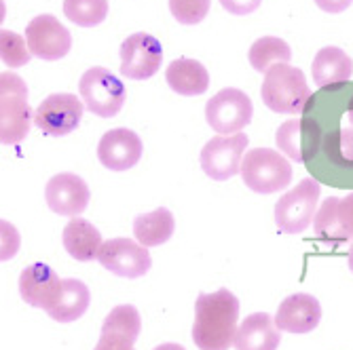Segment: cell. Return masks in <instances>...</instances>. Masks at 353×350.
I'll return each instance as SVG.
<instances>
[{
  "mask_svg": "<svg viewBox=\"0 0 353 350\" xmlns=\"http://www.w3.org/2000/svg\"><path fill=\"white\" fill-rule=\"evenodd\" d=\"M220 5L231 15H250L263 5V0H220Z\"/></svg>",
  "mask_w": 353,
  "mask_h": 350,
  "instance_id": "32",
  "label": "cell"
},
{
  "mask_svg": "<svg viewBox=\"0 0 353 350\" xmlns=\"http://www.w3.org/2000/svg\"><path fill=\"white\" fill-rule=\"evenodd\" d=\"M17 243H19V237H17L15 228L9 224V221H3V260H9L17 251Z\"/></svg>",
  "mask_w": 353,
  "mask_h": 350,
  "instance_id": "33",
  "label": "cell"
},
{
  "mask_svg": "<svg viewBox=\"0 0 353 350\" xmlns=\"http://www.w3.org/2000/svg\"><path fill=\"white\" fill-rule=\"evenodd\" d=\"M345 112H347L349 124L353 127V89H351V93L347 95V100H345Z\"/></svg>",
  "mask_w": 353,
  "mask_h": 350,
  "instance_id": "36",
  "label": "cell"
},
{
  "mask_svg": "<svg viewBox=\"0 0 353 350\" xmlns=\"http://www.w3.org/2000/svg\"><path fill=\"white\" fill-rule=\"evenodd\" d=\"M248 59H250V66L256 72L267 74L273 66H277V63L290 61L292 59V49L285 41H281L277 36H263L250 47Z\"/></svg>",
  "mask_w": 353,
  "mask_h": 350,
  "instance_id": "25",
  "label": "cell"
},
{
  "mask_svg": "<svg viewBox=\"0 0 353 350\" xmlns=\"http://www.w3.org/2000/svg\"><path fill=\"white\" fill-rule=\"evenodd\" d=\"M93 350H136L134 344L125 342V340H117V338H108V336H100V342Z\"/></svg>",
  "mask_w": 353,
  "mask_h": 350,
  "instance_id": "34",
  "label": "cell"
},
{
  "mask_svg": "<svg viewBox=\"0 0 353 350\" xmlns=\"http://www.w3.org/2000/svg\"><path fill=\"white\" fill-rule=\"evenodd\" d=\"M281 329L267 312H254L241 321L235 333V350H277Z\"/></svg>",
  "mask_w": 353,
  "mask_h": 350,
  "instance_id": "19",
  "label": "cell"
},
{
  "mask_svg": "<svg viewBox=\"0 0 353 350\" xmlns=\"http://www.w3.org/2000/svg\"><path fill=\"white\" fill-rule=\"evenodd\" d=\"M239 300L229 289L201 294L195 302L192 340L199 350H229L235 342Z\"/></svg>",
  "mask_w": 353,
  "mask_h": 350,
  "instance_id": "1",
  "label": "cell"
},
{
  "mask_svg": "<svg viewBox=\"0 0 353 350\" xmlns=\"http://www.w3.org/2000/svg\"><path fill=\"white\" fill-rule=\"evenodd\" d=\"M89 302H91V294L83 281L63 278L59 296L53 302V306L47 310V314L57 323H72L87 312Z\"/></svg>",
  "mask_w": 353,
  "mask_h": 350,
  "instance_id": "23",
  "label": "cell"
},
{
  "mask_svg": "<svg viewBox=\"0 0 353 350\" xmlns=\"http://www.w3.org/2000/svg\"><path fill=\"white\" fill-rule=\"evenodd\" d=\"M263 102L277 114H303L311 102L307 76L290 63H277L263 80Z\"/></svg>",
  "mask_w": 353,
  "mask_h": 350,
  "instance_id": "2",
  "label": "cell"
},
{
  "mask_svg": "<svg viewBox=\"0 0 353 350\" xmlns=\"http://www.w3.org/2000/svg\"><path fill=\"white\" fill-rule=\"evenodd\" d=\"M339 217H341V226L347 237V241H353V193H349L339 207Z\"/></svg>",
  "mask_w": 353,
  "mask_h": 350,
  "instance_id": "31",
  "label": "cell"
},
{
  "mask_svg": "<svg viewBox=\"0 0 353 350\" xmlns=\"http://www.w3.org/2000/svg\"><path fill=\"white\" fill-rule=\"evenodd\" d=\"M339 207H341V199L328 197L322 205L317 207L315 217H313V230H315V234L322 241L330 243V245L347 241V237L343 232V226H341Z\"/></svg>",
  "mask_w": 353,
  "mask_h": 350,
  "instance_id": "27",
  "label": "cell"
},
{
  "mask_svg": "<svg viewBox=\"0 0 353 350\" xmlns=\"http://www.w3.org/2000/svg\"><path fill=\"white\" fill-rule=\"evenodd\" d=\"M248 135H216L201 150V169L216 182H227L241 171L243 152L248 148Z\"/></svg>",
  "mask_w": 353,
  "mask_h": 350,
  "instance_id": "9",
  "label": "cell"
},
{
  "mask_svg": "<svg viewBox=\"0 0 353 350\" xmlns=\"http://www.w3.org/2000/svg\"><path fill=\"white\" fill-rule=\"evenodd\" d=\"M254 114L252 100L241 89L229 87L218 91L205 106V120L218 135L241 133Z\"/></svg>",
  "mask_w": 353,
  "mask_h": 350,
  "instance_id": "8",
  "label": "cell"
},
{
  "mask_svg": "<svg viewBox=\"0 0 353 350\" xmlns=\"http://www.w3.org/2000/svg\"><path fill=\"white\" fill-rule=\"evenodd\" d=\"M0 55H3V63L9 68H21L32 59L28 41L11 30L0 32Z\"/></svg>",
  "mask_w": 353,
  "mask_h": 350,
  "instance_id": "29",
  "label": "cell"
},
{
  "mask_svg": "<svg viewBox=\"0 0 353 350\" xmlns=\"http://www.w3.org/2000/svg\"><path fill=\"white\" fill-rule=\"evenodd\" d=\"M353 0H315V5L326 13H343L351 7Z\"/></svg>",
  "mask_w": 353,
  "mask_h": 350,
  "instance_id": "35",
  "label": "cell"
},
{
  "mask_svg": "<svg viewBox=\"0 0 353 350\" xmlns=\"http://www.w3.org/2000/svg\"><path fill=\"white\" fill-rule=\"evenodd\" d=\"M212 7V0H170V11L182 25L201 23Z\"/></svg>",
  "mask_w": 353,
  "mask_h": 350,
  "instance_id": "30",
  "label": "cell"
},
{
  "mask_svg": "<svg viewBox=\"0 0 353 350\" xmlns=\"http://www.w3.org/2000/svg\"><path fill=\"white\" fill-rule=\"evenodd\" d=\"M163 66V47L146 32H136L121 45V74L132 80H148Z\"/></svg>",
  "mask_w": 353,
  "mask_h": 350,
  "instance_id": "10",
  "label": "cell"
},
{
  "mask_svg": "<svg viewBox=\"0 0 353 350\" xmlns=\"http://www.w3.org/2000/svg\"><path fill=\"white\" fill-rule=\"evenodd\" d=\"M63 15L79 28H95L108 17V0H63Z\"/></svg>",
  "mask_w": 353,
  "mask_h": 350,
  "instance_id": "28",
  "label": "cell"
},
{
  "mask_svg": "<svg viewBox=\"0 0 353 350\" xmlns=\"http://www.w3.org/2000/svg\"><path fill=\"white\" fill-rule=\"evenodd\" d=\"M319 184L313 177H305L299 182L296 188L290 193H285L277 205H275V224L281 232L285 234H301L305 232L317 211V201H319Z\"/></svg>",
  "mask_w": 353,
  "mask_h": 350,
  "instance_id": "6",
  "label": "cell"
},
{
  "mask_svg": "<svg viewBox=\"0 0 353 350\" xmlns=\"http://www.w3.org/2000/svg\"><path fill=\"white\" fill-rule=\"evenodd\" d=\"M277 148L290 158L292 163H311L322 144V124L313 116L292 118L279 124L275 133Z\"/></svg>",
  "mask_w": 353,
  "mask_h": 350,
  "instance_id": "11",
  "label": "cell"
},
{
  "mask_svg": "<svg viewBox=\"0 0 353 350\" xmlns=\"http://www.w3.org/2000/svg\"><path fill=\"white\" fill-rule=\"evenodd\" d=\"M154 350H184V348H182L180 344H172V342H170V344H161V346H157Z\"/></svg>",
  "mask_w": 353,
  "mask_h": 350,
  "instance_id": "37",
  "label": "cell"
},
{
  "mask_svg": "<svg viewBox=\"0 0 353 350\" xmlns=\"http://www.w3.org/2000/svg\"><path fill=\"white\" fill-rule=\"evenodd\" d=\"M26 41L32 57L45 61H57L72 49V36L68 28L53 15H39L26 28Z\"/></svg>",
  "mask_w": 353,
  "mask_h": 350,
  "instance_id": "13",
  "label": "cell"
},
{
  "mask_svg": "<svg viewBox=\"0 0 353 350\" xmlns=\"http://www.w3.org/2000/svg\"><path fill=\"white\" fill-rule=\"evenodd\" d=\"M290 158L271 148H254L243 156L241 177L243 184L259 195L281 193L292 182Z\"/></svg>",
  "mask_w": 353,
  "mask_h": 350,
  "instance_id": "3",
  "label": "cell"
},
{
  "mask_svg": "<svg viewBox=\"0 0 353 350\" xmlns=\"http://www.w3.org/2000/svg\"><path fill=\"white\" fill-rule=\"evenodd\" d=\"M85 104L72 93H53L37 108L34 124L51 138L72 133L81 124Z\"/></svg>",
  "mask_w": 353,
  "mask_h": 350,
  "instance_id": "12",
  "label": "cell"
},
{
  "mask_svg": "<svg viewBox=\"0 0 353 350\" xmlns=\"http://www.w3.org/2000/svg\"><path fill=\"white\" fill-rule=\"evenodd\" d=\"M319 319H322V306L317 298L309 294H294L285 298L275 314L277 327L288 333H309L319 325Z\"/></svg>",
  "mask_w": 353,
  "mask_h": 350,
  "instance_id": "18",
  "label": "cell"
},
{
  "mask_svg": "<svg viewBox=\"0 0 353 350\" xmlns=\"http://www.w3.org/2000/svg\"><path fill=\"white\" fill-rule=\"evenodd\" d=\"M347 260H349V268H351V272H353V243H351V247H349V253H347Z\"/></svg>",
  "mask_w": 353,
  "mask_h": 350,
  "instance_id": "38",
  "label": "cell"
},
{
  "mask_svg": "<svg viewBox=\"0 0 353 350\" xmlns=\"http://www.w3.org/2000/svg\"><path fill=\"white\" fill-rule=\"evenodd\" d=\"M144 152L142 140L132 129H112L98 144L100 163L110 171H127L140 163Z\"/></svg>",
  "mask_w": 353,
  "mask_h": 350,
  "instance_id": "16",
  "label": "cell"
},
{
  "mask_svg": "<svg viewBox=\"0 0 353 350\" xmlns=\"http://www.w3.org/2000/svg\"><path fill=\"white\" fill-rule=\"evenodd\" d=\"M165 80L174 93L184 95V98H197V95H203L210 87L208 68L201 61L190 57L174 59L165 70Z\"/></svg>",
  "mask_w": 353,
  "mask_h": 350,
  "instance_id": "20",
  "label": "cell"
},
{
  "mask_svg": "<svg viewBox=\"0 0 353 350\" xmlns=\"http://www.w3.org/2000/svg\"><path fill=\"white\" fill-rule=\"evenodd\" d=\"M140 329H142L140 312L132 304H121L114 310H110V314L106 316V321L102 325V336L136 344Z\"/></svg>",
  "mask_w": 353,
  "mask_h": 350,
  "instance_id": "26",
  "label": "cell"
},
{
  "mask_svg": "<svg viewBox=\"0 0 353 350\" xmlns=\"http://www.w3.org/2000/svg\"><path fill=\"white\" fill-rule=\"evenodd\" d=\"M98 262L117 276L138 278L150 270V253L144 245L132 239H110L102 243Z\"/></svg>",
  "mask_w": 353,
  "mask_h": 350,
  "instance_id": "14",
  "label": "cell"
},
{
  "mask_svg": "<svg viewBox=\"0 0 353 350\" xmlns=\"http://www.w3.org/2000/svg\"><path fill=\"white\" fill-rule=\"evenodd\" d=\"M176 221L170 209L159 207L150 213H142L134 219V234L144 247H159L172 239Z\"/></svg>",
  "mask_w": 353,
  "mask_h": 350,
  "instance_id": "24",
  "label": "cell"
},
{
  "mask_svg": "<svg viewBox=\"0 0 353 350\" xmlns=\"http://www.w3.org/2000/svg\"><path fill=\"white\" fill-rule=\"evenodd\" d=\"M79 93L85 108L102 118L117 116L127 100V89L123 80L102 66L89 68L81 76Z\"/></svg>",
  "mask_w": 353,
  "mask_h": 350,
  "instance_id": "5",
  "label": "cell"
},
{
  "mask_svg": "<svg viewBox=\"0 0 353 350\" xmlns=\"http://www.w3.org/2000/svg\"><path fill=\"white\" fill-rule=\"evenodd\" d=\"M307 167L315 171L319 179H324L326 171H334L339 177H349L353 173V127H339V122L336 127L322 124L319 152Z\"/></svg>",
  "mask_w": 353,
  "mask_h": 350,
  "instance_id": "7",
  "label": "cell"
},
{
  "mask_svg": "<svg viewBox=\"0 0 353 350\" xmlns=\"http://www.w3.org/2000/svg\"><path fill=\"white\" fill-rule=\"evenodd\" d=\"M61 239L66 251L79 262L98 260V253L104 243L100 230L83 217H72L66 224V228H63Z\"/></svg>",
  "mask_w": 353,
  "mask_h": 350,
  "instance_id": "22",
  "label": "cell"
},
{
  "mask_svg": "<svg viewBox=\"0 0 353 350\" xmlns=\"http://www.w3.org/2000/svg\"><path fill=\"white\" fill-rule=\"evenodd\" d=\"M311 74L319 89L345 85L353 74V61L341 47H324L317 51L311 63Z\"/></svg>",
  "mask_w": 353,
  "mask_h": 350,
  "instance_id": "21",
  "label": "cell"
},
{
  "mask_svg": "<svg viewBox=\"0 0 353 350\" xmlns=\"http://www.w3.org/2000/svg\"><path fill=\"white\" fill-rule=\"evenodd\" d=\"M45 199L53 213L72 217L87 209L91 193L83 177L74 173H57L47 182Z\"/></svg>",
  "mask_w": 353,
  "mask_h": 350,
  "instance_id": "15",
  "label": "cell"
},
{
  "mask_svg": "<svg viewBox=\"0 0 353 350\" xmlns=\"http://www.w3.org/2000/svg\"><path fill=\"white\" fill-rule=\"evenodd\" d=\"M0 102H3V112H0V140L3 144L15 146L23 142L30 133L32 108L28 104V85L17 74H3L0 76Z\"/></svg>",
  "mask_w": 353,
  "mask_h": 350,
  "instance_id": "4",
  "label": "cell"
},
{
  "mask_svg": "<svg viewBox=\"0 0 353 350\" xmlns=\"http://www.w3.org/2000/svg\"><path fill=\"white\" fill-rule=\"evenodd\" d=\"M61 289V278L47 264H32L19 276L21 300L30 306L43 308L45 312L53 306Z\"/></svg>",
  "mask_w": 353,
  "mask_h": 350,
  "instance_id": "17",
  "label": "cell"
}]
</instances>
